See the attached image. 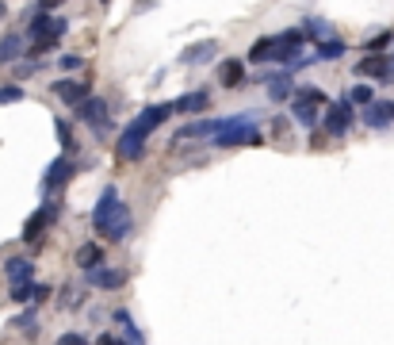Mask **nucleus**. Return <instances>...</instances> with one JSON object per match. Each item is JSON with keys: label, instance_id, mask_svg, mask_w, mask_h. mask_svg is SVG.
Returning a JSON list of instances; mask_svg holds the SVG:
<instances>
[{"label": "nucleus", "instance_id": "1", "mask_svg": "<svg viewBox=\"0 0 394 345\" xmlns=\"http://www.w3.org/2000/svg\"><path fill=\"white\" fill-rule=\"evenodd\" d=\"M168 115H173V111H168V104H149V108H142V115L130 119V123L123 127V135H119V142H115L119 162H138V157L146 154L149 135H153V130L161 127Z\"/></svg>", "mask_w": 394, "mask_h": 345}, {"label": "nucleus", "instance_id": "2", "mask_svg": "<svg viewBox=\"0 0 394 345\" xmlns=\"http://www.w3.org/2000/svg\"><path fill=\"white\" fill-rule=\"evenodd\" d=\"M92 227H96V234H104L108 242H127L130 238L134 219H130V208L119 200V188H115V184H108V188L100 192L96 211H92Z\"/></svg>", "mask_w": 394, "mask_h": 345}, {"label": "nucleus", "instance_id": "3", "mask_svg": "<svg viewBox=\"0 0 394 345\" xmlns=\"http://www.w3.org/2000/svg\"><path fill=\"white\" fill-rule=\"evenodd\" d=\"M306 35L303 31H279V35H268V39H257L249 50V62L253 65H265V62H295V54L303 50Z\"/></svg>", "mask_w": 394, "mask_h": 345}, {"label": "nucleus", "instance_id": "4", "mask_svg": "<svg viewBox=\"0 0 394 345\" xmlns=\"http://www.w3.org/2000/svg\"><path fill=\"white\" fill-rule=\"evenodd\" d=\"M330 104L325 100V92L322 89H303V92H295L291 96V119H295L299 127H318V119H322V108Z\"/></svg>", "mask_w": 394, "mask_h": 345}, {"label": "nucleus", "instance_id": "5", "mask_svg": "<svg viewBox=\"0 0 394 345\" xmlns=\"http://www.w3.org/2000/svg\"><path fill=\"white\" fill-rule=\"evenodd\" d=\"M352 119H356V104H352L349 96L337 100V104H325V135L341 138L344 130L352 127Z\"/></svg>", "mask_w": 394, "mask_h": 345}, {"label": "nucleus", "instance_id": "6", "mask_svg": "<svg viewBox=\"0 0 394 345\" xmlns=\"http://www.w3.org/2000/svg\"><path fill=\"white\" fill-rule=\"evenodd\" d=\"M65 31H69V20H62V16H54V12H39L31 20V27H27L31 39H62Z\"/></svg>", "mask_w": 394, "mask_h": 345}, {"label": "nucleus", "instance_id": "7", "mask_svg": "<svg viewBox=\"0 0 394 345\" xmlns=\"http://www.w3.org/2000/svg\"><path fill=\"white\" fill-rule=\"evenodd\" d=\"M104 115H108V100L104 96H84L77 104V119H81V123H88L96 135H104V130H108Z\"/></svg>", "mask_w": 394, "mask_h": 345}, {"label": "nucleus", "instance_id": "8", "mask_svg": "<svg viewBox=\"0 0 394 345\" xmlns=\"http://www.w3.org/2000/svg\"><path fill=\"white\" fill-rule=\"evenodd\" d=\"M84 281H88L92 288L115 292V288H123V284H127V268H111V265H104V261H100L96 268H88V273H84Z\"/></svg>", "mask_w": 394, "mask_h": 345}, {"label": "nucleus", "instance_id": "9", "mask_svg": "<svg viewBox=\"0 0 394 345\" xmlns=\"http://www.w3.org/2000/svg\"><path fill=\"white\" fill-rule=\"evenodd\" d=\"M54 219H58V203L50 200V203H42V208L23 222V242H39V238H42V230L50 227Z\"/></svg>", "mask_w": 394, "mask_h": 345}, {"label": "nucleus", "instance_id": "10", "mask_svg": "<svg viewBox=\"0 0 394 345\" xmlns=\"http://www.w3.org/2000/svg\"><path fill=\"white\" fill-rule=\"evenodd\" d=\"M364 127H371V130L394 127V100H371V104H364Z\"/></svg>", "mask_w": 394, "mask_h": 345}, {"label": "nucleus", "instance_id": "11", "mask_svg": "<svg viewBox=\"0 0 394 345\" xmlns=\"http://www.w3.org/2000/svg\"><path fill=\"white\" fill-rule=\"evenodd\" d=\"M207 104H211V92L207 89H195V92L176 96L173 104H168V111H173V115H195V111H207Z\"/></svg>", "mask_w": 394, "mask_h": 345}, {"label": "nucleus", "instance_id": "12", "mask_svg": "<svg viewBox=\"0 0 394 345\" xmlns=\"http://www.w3.org/2000/svg\"><path fill=\"white\" fill-rule=\"evenodd\" d=\"M73 173H77V165H73V157H69V154L54 157V162H50V169H46V176H42V188H46V192L62 188V184L69 181Z\"/></svg>", "mask_w": 394, "mask_h": 345}, {"label": "nucleus", "instance_id": "13", "mask_svg": "<svg viewBox=\"0 0 394 345\" xmlns=\"http://www.w3.org/2000/svg\"><path fill=\"white\" fill-rule=\"evenodd\" d=\"M390 58L387 54H368V58H360L356 62V77H379V81H387L390 77Z\"/></svg>", "mask_w": 394, "mask_h": 345}, {"label": "nucleus", "instance_id": "14", "mask_svg": "<svg viewBox=\"0 0 394 345\" xmlns=\"http://www.w3.org/2000/svg\"><path fill=\"white\" fill-rule=\"evenodd\" d=\"M222 123H226V119H192V123H184L176 130V138H207L214 130H222Z\"/></svg>", "mask_w": 394, "mask_h": 345}, {"label": "nucleus", "instance_id": "15", "mask_svg": "<svg viewBox=\"0 0 394 345\" xmlns=\"http://www.w3.org/2000/svg\"><path fill=\"white\" fill-rule=\"evenodd\" d=\"M214 54H219V43H214V39H203V43L187 46V50L180 54V62L184 65H203V62H211Z\"/></svg>", "mask_w": 394, "mask_h": 345}, {"label": "nucleus", "instance_id": "16", "mask_svg": "<svg viewBox=\"0 0 394 345\" xmlns=\"http://www.w3.org/2000/svg\"><path fill=\"white\" fill-rule=\"evenodd\" d=\"M54 96L77 108L84 96H92V89H88V85H81V81H58V85H54Z\"/></svg>", "mask_w": 394, "mask_h": 345}, {"label": "nucleus", "instance_id": "17", "mask_svg": "<svg viewBox=\"0 0 394 345\" xmlns=\"http://www.w3.org/2000/svg\"><path fill=\"white\" fill-rule=\"evenodd\" d=\"M4 273H8V284H31L35 281V265L27 257H12Z\"/></svg>", "mask_w": 394, "mask_h": 345}, {"label": "nucleus", "instance_id": "18", "mask_svg": "<svg viewBox=\"0 0 394 345\" xmlns=\"http://www.w3.org/2000/svg\"><path fill=\"white\" fill-rule=\"evenodd\" d=\"M241 81H245V65L241 62H222L219 65V85H226V89H241Z\"/></svg>", "mask_w": 394, "mask_h": 345}, {"label": "nucleus", "instance_id": "19", "mask_svg": "<svg viewBox=\"0 0 394 345\" xmlns=\"http://www.w3.org/2000/svg\"><path fill=\"white\" fill-rule=\"evenodd\" d=\"M344 50H349V46H344L341 39H322L318 43V54H314V62H337V58H344Z\"/></svg>", "mask_w": 394, "mask_h": 345}, {"label": "nucleus", "instance_id": "20", "mask_svg": "<svg viewBox=\"0 0 394 345\" xmlns=\"http://www.w3.org/2000/svg\"><path fill=\"white\" fill-rule=\"evenodd\" d=\"M23 54V35H4V39H0V65H8V62H16Z\"/></svg>", "mask_w": 394, "mask_h": 345}, {"label": "nucleus", "instance_id": "21", "mask_svg": "<svg viewBox=\"0 0 394 345\" xmlns=\"http://www.w3.org/2000/svg\"><path fill=\"white\" fill-rule=\"evenodd\" d=\"M265 85H272L268 92H272V100H287L291 96V77L287 73H268V77H260Z\"/></svg>", "mask_w": 394, "mask_h": 345}, {"label": "nucleus", "instance_id": "22", "mask_svg": "<svg viewBox=\"0 0 394 345\" xmlns=\"http://www.w3.org/2000/svg\"><path fill=\"white\" fill-rule=\"evenodd\" d=\"M100 261H104V249H100V246H92V242H88V246H81V254H77V265L84 268V273H88V268H96Z\"/></svg>", "mask_w": 394, "mask_h": 345}, {"label": "nucleus", "instance_id": "23", "mask_svg": "<svg viewBox=\"0 0 394 345\" xmlns=\"http://www.w3.org/2000/svg\"><path fill=\"white\" fill-rule=\"evenodd\" d=\"M303 35H311V39H333V27L325 23V20H306V27H303Z\"/></svg>", "mask_w": 394, "mask_h": 345}, {"label": "nucleus", "instance_id": "24", "mask_svg": "<svg viewBox=\"0 0 394 345\" xmlns=\"http://www.w3.org/2000/svg\"><path fill=\"white\" fill-rule=\"evenodd\" d=\"M115 319L123 322V330H127V338H130V345H146V338H142V330L134 326V319H130L127 311H115Z\"/></svg>", "mask_w": 394, "mask_h": 345}, {"label": "nucleus", "instance_id": "25", "mask_svg": "<svg viewBox=\"0 0 394 345\" xmlns=\"http://www.w3.org/2000/svg\"><path fill=\"white\" fill-rule=\"evenodd\" d=\"M349 100H352L356 108H364V104H371V100H375V92H371V85H352Z\"/></svg>", "mask_w": 394, "mask_h": 345}, {"label": "nucleus", "instance_id": "26", "mask_svg": "<svg viewBox=\"0 0 394 345\" xmlns=\"http://www.w3.org/2000/svg\"><path fill=\"white\" fill-rule=\"evenodd\" d=\"M23 96V85H0V104H20Z\"/></svg>", "mask_w": 394, "mask_h": 345}, {"label": "nucleus", "instance_id": "27", "mask_svg": "<svg viewBox=\"0 0 394 345\" xmlns=\"http://www.w3.org/2000/svg\"><path fill=\"white\" fill-rule=\"evenodd\" d=\"M54 130H58V142H62V150L69 154V150H73V135H69V123H65V119H54Z\"/></svg>", "mask_w": 394, "mask_h": 345}, {"label": "nucleus", "instance_id": "28", "mask_svg": "<svg viewBox=\"0 0 394 345\" xmlns=\"http://www.w3.org/2000/svg\"><path fill=\"white\" fill-rule=\"evenodd\" d=\"M31 284H12V292H8V295H12V303H31Z\"/></svg>", "mask_w": 394, "mask_h": 345}, {"label": "nucleus", "instance_id": "29", "mask_svg": "<svg viewBox=\"0 0 394 345\" xmlns=\"http://www.w3.org/2000/svg\"><path fill=\"white\" fill-rule=\"evenodd\" d=\"M58 345H88V338H84L81 330H65L62 338H58Z\"/></svg>", "mask_w": 394, "mask_h": 345}, {"label": "nucleus", "instance_id": "30", "mask_svg": "<svg viewBox=\"0 0 394 345\" xmlns=\"http://www.w3.org/2000/svg\"><path fill=\"white\" fill-rule=\"evenodd\" d=\"M390 39H394V35H390V31H383V35H375V39L368 43V50H371V54H379V50H387V46H390Z\"/></svg>", "mask_w": 394, "mask_h": 345}, {"label": "nucleus", "instance_id": "31", "mask_svg": "<svg viewBox=\"0 0 394 345\" xmlns=\"http://www.w3.org/2000/svg\"><path fill=\"white\" fill-rule=\"evenodd\" d=\"M62 69H65V73L81 69V58H77V54H65V58H62Z\"/></svg>", "mask_w": 394, "mask_h": 345}, {"label": "nucleus", "instance_id": "32", "mask_svg": "<svg viewBox=\"0 0 394 345\" xmlns=\"http://www.w3.org/2000/svg\"><path fill=\"white\" fill-rule=\"evenodd\" d=\"M96 345H127L123 338H115V334H100V341Z\"/></svg>", "mask_w": 394, "mask_h": 345}, {"label": "nucleus", "instance_id": "33", "mask_svg": "<svg viewBox=\"0 0 394 345\" xmlns=\"http://www.w3.org/2000/svg\"><path fill=\"white\" fill-rule=\"evenodd\" d=\"M39 4H42V12H54V8L65 4V0H39Z\"/></svg>", "mask_w": 394, "mask_h": 345}, {"label": "nucleus", "instance_id": "34", "mask_svg": "<svg viewBox=\"0 0 394 345\" xmlns=\"http://www.w3.org/2000/svg\"><path fill=\"white\" fill-rule=\"evenodd\" d=\"M0 20H4V4H0Z\"/></svg>", "mask_w": 394, "mask_h": 345}, {"label": "nucleus", "instance_id": "35", "mask_svg": "<svg viewBox=\"0 0 394 345\" xmlns=\"http://www.w3.org/2000/svg\"><path fill=\"white\" fill-rule=\"evenodd\" d=\"M100 4H111V0H100Z\"/></svg>", "mask_w": 394, "mask_h": 345}, {"label": "nucleus", "instance_id": "36", "mask_svg": "<svg viewBox=\"0 0 394 345\" xmlns=\"http://www.w3.org/2000/svg\"><path fill=\"white\" fill-rule=\"evenodd\" d=\"M390 77H394V65H390Z\"/></svg>", "mask_w": 394, "mask_h": 345}]
</instances>
